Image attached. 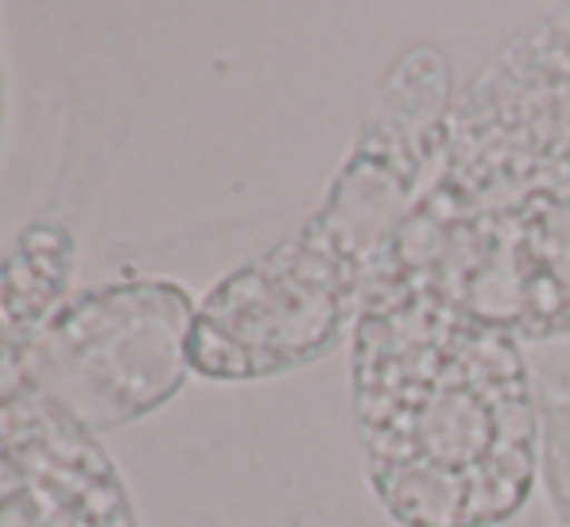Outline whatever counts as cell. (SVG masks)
<instances>
[{"label": "cell", "mask_w": 570, "mask_h": 527, "mask_svg": "<svg viewBox=\"0 0 570 527\" xmlns=\"http://www.w3.org/2000/svg\"><path fill=\"white\" fill-rule=\"evenodd\" d=\"M368 489L400 527H504L543 461L535 365L415 287H373L350 338Z\"/></svg>", "instance_id": "obj_1"}, {"label": "cell", "mask_w": 570, "mask_h": 527, "mask_svg": "<svg viewBox=\"0 0 570 527\" xmlns=\"http://www.w3.org/2000/svg\"><path fill=\"white\" fill-rule=\"evenodd\" d=\"M454 93L443 47L412 43L392 62L323 206L206 299L190 338L195 369L261 380L353 338L392 241L439 175Z\"/></svg>", "instance_id": "obj_2"}, {"label": "cell", "mask_w": 570, "mask_h": 527, "mask_svg": "<svg viewBox=\"0 0 570 527\" xmlns=\"http://www.w3.org/2000/svg\"><path fill=\"white\" fill-rule=\"evenodd\" d=\"M373 287H415L520 346L570 341V190L493 210L412 213Z\"/></svg>", "instance_id": "obj_3"}, {"label": "cell", "mask_w": 570, "mask_h": 527, "mask_svg": "<svg viewBox=\"0 0 570 527\" xmlns=\"http://www.w3.org/2000/svg\"><path fill=\"white\" fill-rule=\"evenodd\" d=\"M548 190H570V8L528 23L454 93L415 213L458 218Z\"/></svg>", "instance_id": "obj_4"}, {"label": "cell", "mask_w": 570, "mask_h": 527, "mask_svg": "<svg viewBox=\"0 0 570 527\" xmlns=\"http://www.w3.org/2000/svg\"><path fill=\"white\" fill-rule=\"evenodd\" d=\"M125 291H98L51 326L43 365L59 380L55 399L78 415V422L114 427L151 411L183 385L190 365L195 318L175 287H136L125 341L120 334Z\"/></svg>", "instance_id": "obj_5"}, {"label": "cell", "mask_w": 570, "mask_h": 527, "mask_svg": "<svg viewBox=\"0 0 570 527\" xmlns=\"http://www.w3.org/2000/svg\"><path fill=\"white\" fill-rule=\"evenodd\" d=\"M551 365L535 369L543 415V461L540 485L548 493L551 513L570 527V357H548Z\"/></svg>", "instance_id": "obj_6"}]
</instances>
